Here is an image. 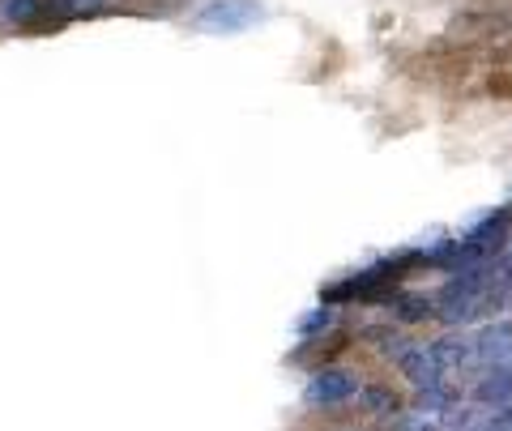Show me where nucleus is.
<instances>
[{"label": "nucleus", "instance_id": "obj_4", "mask_svg": "<svg viewBox=\"0 0 512 431\" xmlns=\"http://www.w3.org/2000/svg\"><path fill=\"white\" fill-rule=\"evenodd\" d=\"M329 325H333V308H329V303H320V308H312V312L299 316L295 333H299V338H316V333H325Z\"/></svg>", "mask_w": 512, "mask_h": 431}, {"label": "nucleus", "instance_id": "obj_3", "mask_svg": "<svg viewBox=\"0 0 512 431\" xmlns=\"http://www.w3.org/2000/svg\"><path fill=\"white\" fill-rule=\"evenodd\" d=\"M47 9V0H5V9H0V18L22 26V22H39Z\"/></svg>", "mask_w": 512, "mask_h": 431}, {"label": "nucleus", "instance_id": "obj_1", "mask_svg": "<svg viewBox=\"0 0 512 431\" xmlns=\"http://www.w3.org/2000/svg\"><path fill=\"white\" fill-rule=\"evenodd\" d=\"M265 22V5L261 0H210L192 13V30L197 35H214V39H231V35H248Z\"/></svg>", "mask_w": 512, "mask_h": 431}, {"label": "nucleus", "instance_id": "obj_2", "mask_svg": "<svg viewBox=\"0 0 512 431\" xmlns=\"http://www.w3.org/2000/svg\"><path fill=\"white\" fill-rule=\"evenodd\" d=\"M355 393H359V380L350 372H338V367L312 376L308 389H303V397H308L312 406H338V402H346V397H355Z\"/></svg>", "mask_w": 512, "mask_h": 431}]
</instances>
